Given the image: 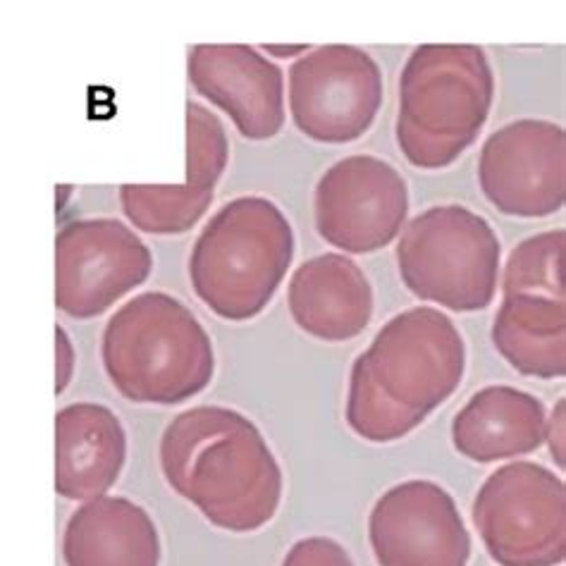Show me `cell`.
I'll return each mask as SVG.
<instances>
[{
    "label": "cell",
    "instance_id": "5",
    "mask_svg": "<svg viewBox=\"0 0 566 566\" xmlns=\"http://www.w3.org/2000/svg\"><path fill=\"white\" fill-rule=\"evenodd\" d=\"M294 259V230L277 203L240 197L206 222L189 256V280L216 316L242 323L273 300Z\"/></svg>",
    "mask_w": 566,
    "mask_h": 566
},
{
    "label": "cell",
    "instance_id": "21",
    "mask_svg": "<svg viewBox=\"0 0 566 566\" xmlns=\"http://www.w3.org/2000/svg\"><path fill=\"white\" fill-rule=\"evenodd\" d=\"M282 566H354V562L337 541L325 538V535H311L290 547Z\"/></svg>",
    "mask_w": 566,
    "mask_h": 566
},
{
    "label": "cell",
    "instance_id": "9",
    "mask_svg": "<svg viewBox=\"0 0 566 566\" xmlns=\"http://www.w3.org/2000/svg\"><path fill=\"white\" fill-rule=\"evenodd\" d=\"M154 271V253L115 218L70 220L55 237V306L65 316L96 318Z\"/></svg>",
    "mask_w": 566,
    "mask_h": 566
},
{
    "label": "cell",
    "instance_id": "15",
    "mask_svg": "<svg viewBox=\"0 0 566 566\" xmlns=\"http://www.w3.org/2000/svg\"><path fill=\"white\" fill-rule=\"evenodd\" d=\"M127 433L113 409L77 401L55 416V493L65 500H96L120 479Z\"/></svg>",
    "mask_w": 566,
    "mask_h": 566
},
{
    "label": "cell",
    "instance_id": "24",
    "mask_svg": "<svg viewBox=\"0 0 566 566\" xmlns=\"http://www.w3.org/2000/svg\"><path fill=\"white\" fill-rule=\"evenodd\" d=\"M263 49L277 57H292V55H300L304 51H311L308 46H304V43H300V46H263Z\"/></svg>",
    "mask_w": 566,
    "mask_h": 566
},
{
    "label": "cell",
    "instance_id": "3",
    "mask_svg": "<svg viewBox=\"0 0 566 566\" xmlns=\"http://www.w3.org/2000/svg\"><path fill=\"white\" fill-rule=\"evenodd\" d=\"M493 101L495 72L481 46L423 43L399 74V151L413 168H450L479 139Z\"/></svg>",
    "mask_w": 566,
    "mask_h": 566
},
{
    "label": "cell",
    "instance_id": "13",
    "mask_svg": "<svg viewBox=\"0 0 566 566\" xmlns=\"http://www.w3.org/2000/svg\"><path fill=\"white\" fill-rule=\"evenodd\" d=\"M187 77L234 123L244 139L265 142L285 127V74L247 43H199L187 55Z\"/></svg>",
    "mask_w": 566,
    "mask_h": 566
},
{
    "label": "cell",
    "instance_id": "23",
    "mask_svg": "<svg viewBox=\"0 0 566 566\" xmlns=\"http://www.w3.org/2000/svg\"><path fill=\"white\" fill-rule=\"evenodd\" d=\"M74 374V349L65 327H55V395H63Z\"/></svg>",
    "mask_w": 566,
    "mask_h": 566
},
{
    "label": "cell",
    "instance_id": "2",
    "mask_svg": "<svg viewBox=\"0 0 566 566\" xmlns=\"http://www.w3.org/2000/svg\"><path fill=\"white\" fill-rule=\"evenodd\" d=\"M160 471L177 495L230 533L263 528L280 510L282 469L244 413L203 405L163 430Z\"/></svg>",
    "mask_w": 566,
    "mask_h": 566
},
{
    "label": "cell",
    "instance_id": "7",
    "mask_svg": "<svg viewBox=\"0 0 566 566\" xmlns=\"http://www.w3.org/2000/svg\"><path fill=\"white\" fill-rule=\"evenodd\" d=\"M473 526L500 566H559L566 557V488L535 461H512L483 481Z\"/></svg>",
    "mask_w": 566,
    "mask_h": 566
},
{
    "label": "cell",
    "instance_id": "18",
    "mask_svg": "<svg viewBox=\"0 0 566 566\" xmlns=\"http://www.w3.org/2000/svg\"><path fill=\"white\" fill-rule=\"evenodd\" d=\"M493 345L521 376H566V302L535 294L504 296L493 321Z\"/></svg>",
    "mask_w": 566,
    "mask_h": 566
},
{
    "label": "cell",
    "instance_id": "19",
    "mask_svg": "<svg viewBox=\"0 0 566 566\" xmlns=\"http://www.w3.org/2000/svg\"><path fill=\"white\" fill-rule=\"evenodd\" d=\"M120 203L137 230L148 234H182L206 216L213 197L191 191L187 185H123Z\"/></svg>",
    "mask_w": 566,
    "mask_h": 566
},
{
    "label": "cell",
    "instance_id": "4",
    "mask_svg": "<svg viewBox=\"0 0 566 566\" xmlns=\"http://www.w3.org/2000/svg\"><path fill=\"white\" fill-rule=\"evenodd\" d=\"M101 359L115 390L134 405H182L216 374L206 327L166 292H144L115 311L103 331Z\"/></svg>",
    "mask_w": 566,
    "mask_h": 566
},
{
    "label": "cell",
    "instance_id": "17",
    "mask_svg": "<svg viewBox=\"0 0 566 566\" xmlns=\"http://www.w3.org/2000/svg\"><path fill=\"white\" fill-rule=\"evenodd\" d=\"M63 559L65 566H160V535L144 506L101 495L70 516Z\"/></svg>",
    "mask_w": 566,
    "mask_h": 566
},
{
    "label": "cell",
    "instance_id": "20",
    "mask_svg": "<svg viewBox=\"0 0 566 566\" xmlns=\"http://www.w3.org/2000/svg\"><path fill=\"white\" fill-rule=\"evenodd\" d=\"M566 232L564 228L538 232L518 242L504 265L502 292L510 294H535L564 302V261Z\"/></svg>",
    "mask_w": 566,
    "mask_h": 566
},
{
    "label": "cell",
    "instance_id": "6",
    "mask_svg": "<svg viewBox=\"0 0 566 566\" xmlns=\"http://www.w3.org/2000/svg\"><path fill=\"white\" fill-rule=\"evenodd\" d=\"M395 256L401 282L421 302L471 314L495 300L500 237L483 216L467 206H433L411 218Z\"/></svg>",
    "mask_w": 566,
    "mask_h": 566
},
{
    "label": "cell",
    "instance_id": "8",
    "mask_svg": "<svg viewBox=\"0 0 566 566\" xmlns=\"http://www.w3.org/2000/svg\"><path fill=\"white\" fill-rule=\"evenodd\" d=\"M385 84L376 57L349 43L311 49L290 67V113L318 144L361 139L382 108Z\"/></svg>",
    "mask_w": 566,
    "mask_h": 566
},
{
    "label": "cell",
    "instance_id": "1",
    "mask_svg": "<svg viewBox=\"0 0 566 566\" xmlns=\"http://www.w3.org/2000/svg\"><path fill=\"white\" fill-rule=\"evenodd\" d=\"M464 370L467 345L450 316L433 306L401 311L352 364L347 426L376 444L407 438L457 392Z\"/></svg>",
    "mask_w": 566,
    "mask_h": 566
},
{
    "label": "cell",
    "instance_id": "14",
    "mask_svg": "<svg viewBox=\"0 0 566 566\" xmlns=\"http://www.w3.org/2000/svg\"><path fill=\"white\" fill-rule=\"evenodd\" d=\"M287 304L294 323L323 342L359 337L374 318V287L345 253H318L296 268Z\"/></svg>",
    "mask_w": 566,
    "mask_h": 566
},
{
    "label": "cell",
    "instance_id": "22",
    "mask_svg": "<svg viewBox=\"0 0 566 566\" xmlns=\"http://www.w3.org/2000/svg\"><path fill=\"white\" fill-rule=\"evenodd\" d=\"M557 469L566 467V399L559 397L557 405L545 421V440Z\"/></svg>",
    "mask_w": 566,
    "mask_h": 566
},
{
    "label": "cell",
    "instance_id": "11",
    "mask_svg": "<svg viewBox=\"0 0 566 566\" xmlns=\"http://www.w3.org/2000/svg\"><path fill=\"white\" fill-rule=\"evenodd\" d=\"M479 185L500 213L545 218L566 201V132L549 120L506 123L485 139Z\"/></svg>",
    "mask_w": 566,
    "mask_h": 566
},
{
    "label": "cell",
    "instance_id": "16",
    "mask_svg": "<svg viewBox=\"0 0 566 566\" xmlns=\"http://www.w3.org/2000/svg\"><path fill=\"white\" fill-rule=\"evenodd\" d=\"M543 401L512 385H488L452 421L454 450L479 464L514 459L538 450L545 440Z\"/></svg>",
    "mask_w": 566,
    "mask_h": 566
},
{
    "label": "cell",
    "instance_id": "10",
    "mask_svg": "<svg viewBox=\"0 0 566 566\" xmlns=\"http://www.w3.org/2000/svg\"><path fill=\"white\" fill-rule=\"evenodd\" d=\"M409 216V187L390 163L354 154L327 168L314 191L316 230L347 253H370L395 242Z\"/></svg>",
    "mask_w": 566,
    "mask_h": 566
},
{
    "label": "cell",
    "instance_id": "12",
    "mask_svg": "<svg viewBox=\"0 0 566 566\" xmlns=\"http://www.w3.org/2000/svg\"><path fill=\"white\" fill-rule=\"evenodd\" d=\"M368 541L380 566H467L471 535L454 497L426 479L397 483L368 514Z\"/></svg>",
    "mask_w": 566,
    "mask_h": 566
}]
</instances>
